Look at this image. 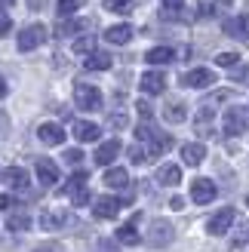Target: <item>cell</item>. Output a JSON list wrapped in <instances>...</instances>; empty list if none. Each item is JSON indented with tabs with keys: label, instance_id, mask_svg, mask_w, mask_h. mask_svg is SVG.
<instances>
[{
	"label": "cell",
	"instance_id": "cell-1",
	"mask_svg": "<svg viewBox=\"0 0 249 252\" xmlns=\"http://www.w3.org/2000/svg\"><path fill=\"white\" fill-rule=\"evenodd\" d=\"M74 102H77L80 111H98L102 108V93L93 83H77L74 86Z\"/></svg>",
	"mask_w": 249,
	"mask_h": 252
},
{
	"label": "cell",
	"instance_id": "cell-2",
	"mask_svg": "<svg viewBox=\"0 0 249 252\" xmlns=\"http://www.w3.org/2000/svg\"><path fill=\"white\" fill-rule=\"evenodd\" d=\"M43 40H46V28H43V25H28V28L19 34L16 43H19L22 53H31V49H37Z\"/></svg>",
	"mask_w": 249,
	"mask_h": 252
},
{
	"label": "cell",
	"instance_id": "cell-3",
	"mask_svg": "<svg viewBox=\"0 0 249 252\" xmlns=\"http://www.w3.org/2000/svg\"><path fill=\"white\" fill-rule=\"evenodd\" d=\"M172 224L169 221H163V219H157V221H151V231H148V246H154V249H160V246H166V243H172Z\"/></svg>",
	"mask_w": 249,
	"mask_h": 252
},
{
	"label": "cell",
	"instance_id": "cell-4",
	"mask_svg": "<svg viewBox=\"0 0 249 252\" xmlns=\"http://www.w3.org/2000/svg\"><path fill=\"white\" fill-rule=\"evenodd\" d=\"M218 197V188L213 185V179H197L194 185H191V200L194 203H213V200Z\"/></svg>",
	"mask_w": 249,
	"mask_h": 252
},
{
	"label": "cell",
	"instance_id": "cell-5",
	"mask_svg": "<svg viewBox=\"0 0 249 252\" xmlns=\"http://www.w3.org/2000/svg\"><path fill=\"white\" fill-rule=\"evenodd\" d=\"M246 132V111L243 108H228L225 111V135H243Z\"/></svg>",
	"mask_w": 249,
	"mask_h": 252
},
{
	"label": "cell",
	"instance_id": "cell-6",
	"mask_svg": "<svg viewBox=\"0 0 249 252\" xmlns=\"http://www.w3.org/2000/svg\"><path fill=\"white\" fill-rule=\"evenodd\" d=\"M231 224H234V209L225 206V209H218L213 219H209V234L213 237H225L231 231Z\"/></svg>",
	"mask_w": 249,
	"mask_h": 252
},
{
	"label": "cell",
	"instance_id": "cell-7",
	"mask_svg": "<svg viewBox=\"0 0 249 252\" xmlns=\"http://www.w3.org/2000/svg\"><path fill=\"white\" fill-rule=\"evenodd\" d=\"M182 83L191 86V90H203V86H213L216 83V74L209 71V68H194V71H188L182 77Z\"/></svg>",
	"mask_w": 249,
	"mask_h": 252
},
{
	"label": "cell",
	"instance_id": "cell-8",
	"mask_svg": "<svg viewBox=\"0 0 249 252\" xmlns=\"http://www.w3.org/2000/svg\"><path fill=\"white\" fill-rule=\"evenodd\" d=\"M139 86H142V93H148V95H160L166 90V77H163V71H145L142 74V80H139Z\"/></svg>",
	"mask_w": 249,
	"mask_h": 252
},
{
	"label": "cell",
	"instance_id": "cell-9",
	"mask_svg": "<svg viewBox=\"0 0 249 252\" xmlns=\"http://www.w3.org/2000/svg\"><path fill=\"white\" fill-rule=\"evenodd\" d=\"M34 169H37V179H40V185L43 188H53L56 182H59V166L49 157H40L34 163Z\"/></svg>",
	"mask_w": 249,
	"mask_h": 252
},
{
	"label": "cell",
	"instance_id": "cell-10",
	"mask_svg": "<svg viewBox=\"0 0 249 252\" xmlns=\"http://www.w3.org/2000/svg\"><path fill=\"white\" fill-rule=\"evenodd\" d=\"M213 114H216V111H213V105H203L200 111H197V117H194V129H197V135H200V138H206V135H213Z\"/></svg>",
	"mask_w": 249,
	"mask_h": 252
},
{
	"label": "cell",
	"instance_id": "cell-11",
	"mask_svg": "<svg viewBox=\"0 0 249 252\" xmlns=\"http://www.w3.org/2000/svg\"><path fill=\"white\" fill-rule=\"evenodd\" d=\"M117 154H120V142H117V138H108V142L98 145V151H95V163H98V166H111V163L117 160Z\"/></svg>",
	"mask_w": 249,
	"mask_h": 252
},
{
	"label": "cell",
	"instance_id": "cell-12",
	"mask_svg": "<svg viewBox=\"0 0 249 252\" xmlns=\"http://www.w3.org/2000/svg\"><path fill=\"white\" fill-rule=\"evenodd\" d=\"M37 138H40L43 145L53 148V145H62V142H65V129H62L59 123H43L40 129H37Z\"/></svg>",
	"mask_w": 249,
	"mask_h": 252
},
{
	"label": "cell",
	"instance_id": "cell-13",
	"mask_svg": "<svg viewBox=\"0 0 249 252\" xmlns=\"http://www.w3.org/2000/svg\"><path fill=\"white\" fill-rule=\"evenodd\" d=\"M120 206H123L120 200L108 194V197H98V200H95V206H93V212H95L98 219H114L117 212H120Z\"/></svg>",
	"mask_w": 249,
	"mask_h": 252
},
{
	"label": "cell",
	"instance_id": "cell-14",
	"mask_svg": "<svg viewBox=\"0 0 249 252\" xmlns=\"http://www.w3.org/2000/svg\"><path fill=\"white\" fill-rule=\"evenodd\" d=\"M3 182H6V188H12V191H25L31 179H28V172L22 166H9V169H3Z\"/></svg>",
	"mask_w": 249,
	"mask_h": 252
},
{
	"label": "cell",
	"instance_id": "cell-15",
	"mask_svg": "<svg viewBox=\"0 0 249 252\" xmlns=\"http://www.w3.org/2000/svg\"><path fill=\"white\" fill-rule=\"evenodd\" d=\"M225 34L228 37H240V40H249V16H237V19H225Z\"/></svg>",
	"mask_w": 249,
	"mask_h": 252
},
{
	"label": "cell",
	"instance_id": "cell-16",
	"mask_svg": "<svg viewBox=\"0 0 249 252\" xmlns=\"http://www.w3.org/2000/svg\"><path fill=\"white\" fill-rule=\"evenodd\" d=\"M105 40L114 43V46H123L132 40V25H111V28L105 31Z\"/></svg>",
	"mask_w": 249,
	"mask_h": 252
},
{
	"label": "cell",
	"instance_id": "cell-17",
	"mask_svg": "<svg viewBox=\"0 0 249 252\" xmlns=\"http://www.w3.org/2000/svg\"><path fill=\"white\" fill-rule=\"evenodd\" d=\"M148 142H151V148L145 151V157L151 160V157H160V154H166V151L172 148V135H163V132H154L151 138H148Z\"/></svg>",
	"mask_w": 249,
	"mask_h": 252
},
{
	"label": "cell",
	"instance_id": "cell-18",
	"mask_svg": "<svg viewBox=\"0 0 249 252\" xmlns=\"http://www.w3.org/2000/svg\"><path fill=\"white\" fill-rule=\"evenodd\" d=\"M98 135H102V129H98L95 123H90V120H77V123H74V138H77V142H95Z\"/></svg>",
	"mask_w": 249,
	"mask_h": 252
},
{
	"label": "cell",
	"instance_id": "cell-19",
	"mask_svg": "<svg viewBox=\"0 0 249 252\" xmlns=\"http://www.w3.org/2000/svg\"><path fill=\"white\" fill-rule=\"evenodd\" d=\"M157 182L166 185V188H176L182 182V169L176 166V163H163V166L157 169Z\"/></svg>",
	"mask_w": 249,
	"mask_h": 252
},
{
	"label": "cell",
	"instance_id": "cell-20",
	"mask_svg": "<svg viewBox=\"0 0 249 252\" xmlns=\"http://www.w3.org/2000/svg\"><path fill=\"white\" fill-rule=\"evenodd\" d=\"M90 28V19H62L56 25V34L59 37H71V34H77V31H86Z\"/></svg>",
	"mask_w": 249,
	"mask_h": 252
},
{
	"label": "cell",
	"instance_id": "cell-21",
	"mask_svg": "<svg viewBox=\"0 0 249 252\" xmlns=\"http://www.w3.org/2000/svg\"><path fill=\"white\" fill-rule=\"evenodd\" d=\"M203 157H206V148H203L200 142H191V145L182 148V160L188 163V166H200Z\"/></svg>",
	"mask_w": 249,
	"mask_h": 252
},
{
	"label": "cell",
	"instance_id": "cell-22",
	"mask_svg": "<svg viewBox=\"0 0 249 252\" xmlns=\"http://www.w3.org/2000/svg\"><path fill=\"white\" fill-rule=\"evenodd\" d=\"M28 228H31V216H28V212H9V216H6V231L25 234Z\"/></svg>",
	"mask_w": 249,
	"mask_h": 252
},
{
	"label": "cell",
	"instance_id": "cell-23",
	"mask_svg": "<svg viewBox=\"0 0 249 252\" xmlns=\"http://www.w3.org/2000/svg\"><path fill=\"white\" fill-rule=\"evenodd\" d=\"M65 224H68L65 212H43L40 216V228L43 231H59V228H65Z\"/></svg>",
	"mask_w": 249,
	"mask_h": 252
},
{
	"label": "cell",
	"instance_id": "cell-24",
	"mask_svg": "<svg viewBox=\"0 0 249 252\" xmlns=\"http://www.w3.org/2000/svg\"><path fill=\"white\" fill-rule=\"evenodd\" d=\"M83 68L86 71H108L111 68V56L108 53H90L83 62Z\"/></svg>",
	"mask_w": 249,
	"mask_h": 252
},
{
	"label": "cell",
	"instance_id": "cell-25",
	"mask_svg": "<svg viewBox=\"0 0 249 252\" xmlns=\"http://www.w3.org/2000/svg\"><path fill=\"white\" fill-rule=\"evenodd\" d=\"M172 56H176V53H172L169 46H154L151 53L145 56V62H148V65H169Z\"/></svg>",
	"mask_w": 249,
	"mask_h": 252
},
{
	"label": "cell",
	"instance_id": "cell-26",
	"mask_svg": "<svg viewBox=\"0 0 249 252\" xmlns=\"http://www.w3.org/2000/svg\"><path fill=\"white\" fill-rule=\"evenodd\" d=\"M105 185H108V188H126V185H129L126 169H120V166L108 169V172H105Z\"/></svg>",
	"mask_w": 249,
	"mask_h": 252
},
{
	"label": "cell",
	"instance_id": "cell-27",
	"mask_svg": "<svg viewBox=\"0 0 249 252\" xmlns=\"http://www.w3.org/2000/svg\"><path fill=\"white\" fill-rule=\"evenodd\" d=\"M117 243H123V246H135L139 243V231H135V224H123V228H117Z\"/></svg>",
	"mask_w": 249,
	"mask_h": 252
},
{
	"label": "cell",
	"instance_id": "cell-28",
	"mask_svg": "<svg viewBox=\"0 0 249 252\" xmlns=\"http://www.w3.org/2000/svg\"><path fill=\"white\" fill-rule=\"evenodd\" d=\"M86 182H90V175H86L83 169H80V172H74L71 179L65 182V194H71V197H74V194L80 191V188H86Z\"/></svg>",
	"mask_w": 249,
	"mask_h": 252
},
{
	"label": "cell",
	"instance_id": "cell-29",
	"mask_svg": "<svg viewBox=\"0 0 249 252\" xmlns=\"http://www.w3.org/2000/svg\"><path fill=\"white\" fill-rule=\"evenodd\" d=\"M163 117H166L169 123H182L185 117H188V108H185L182 102H172V105H166V111H163Z\"/></svg>",
	"mask_w": 249,
	"mask_h": 252
},
{
	"label": "cell",
	"instance_id": "cell-30",
	"mask_svg": "<svg viewBox=\"0 0 249 252\" xmlns=\"http://www.w3.org/2000/svg\"><path fill=\"white\" fill-rule=\"evenodd\" d=\"M132 0H105V9L108 12H117V16H129L132 12Z\"/></svg>",
	"mask_w": 249,
	"mask_h": 252
},
{
	"label": "cell",
	"instance_id": "cell-31",
	"mask_svg": "<svg viewBox=\"0 0 249 252\" xmlns=\"http://www.w3.org/2000/svg\"><path fill=\"white\" fill-rule=\"evenodd\" d=\"M74 53H83V56L95 53V37H93V34H83V37H77V40H74Z\"/></svg>",
	"mask_w": 249,
	"mask_h": 252
},
{
	"label": "cell",
	"instance_id": "cell-32",
	"mask_svg": "<svg viewBox=\"0 0 249 252\" xmlns=\"http://www.w3.org/2000/svg\"><path fill=\"white\" fill-rule=\"evenodd\" d=\"M77 6H80V0H59V6H56V12L62 19H71L74 12H77Z\"/></svg>",
	"mask_w": 249,
	"mask_h": 252
},
{
	"label": "cell",
	"instance_id": "cell-33",
	"mask_svg": "<svg viewBox=\"0 0 249 252\" xmlns=\"http://www.w3.org/2000/svg\"><path fill=\"white\" fill-rule=\"evenodd\" d=\"M216 65L234 68V65H240V56H237V53H218V56H216Z\"/></svg>",
	"mask_w": 249,
	"mask_h": 252
},
{
	"label": "cell",
	"instance_id": "cell-34",
	"mask_svg": "<svg viewBox=\"0 0 249 252\" xmlns=\"http://www.w3.org/2000/svg\"><path fill=\"white\" fill-rule=\"evenodd\" d=\"M108 126H111V129H123V126H126V114H111Z\"/></svg>",
	"mask_w": 249,
	"mask_h": 252
},
{
	"label": "cell",
	"instance_id": "cell-35",
	"mask_svg": "<svg viewBox=\"0 0 249 252\" xmlns=\"http://www.w3.org/2000/svg\"><path fill=\"white\" fill-rule=\"evenodd\" d=\"M71 200H74V206H83V203H90V188H80V191L74 194Z\"/></svg>",
	"mask_w": 249,
	"mask_h": 252
},
{
	"label": "cell",
	"instance_id": "cell-36",
	"mask_svg": "<svg viewBox=\"0 0 249 252\" xmlns=\"http://www.w3.org/2000/svg\"><path fill=\"white\" fill-rule=\"evenodd\" d=\"M129 160H132V163L148 160V157H145V148H142V145H132V148H129Z\"/></svg>",
	"mask_w": 249,
	"mask_h": 252
},
{
	"label": "cell",
	"instance_id": "cell-37",
	"mask_svg": "<svg viewBox=\"0 0 249 252\" xmlns=\"http://www.w3.org/2000/svg\"><path fill=\"white\" fill-rule=\"evenodd\" d=\"M9 28H12V19L0 9V34H9Z\"/></svg>",
	"mask_w": 249,
	"mask_h": 252
},
{
	"label": "cell",
	"instance_id": "cell-38",
	"mask_svg": "<svg viewBox=\"0 0 249 252\" xmlns=\"http://www.w3.org/2000/svg\"><path fill=\"white\" fill-rule=\"evenodd\" d=\"M65 160H68V163H80V160H83V151H77V148L65 151Z\"/></svg>",
	"mask_w": 249,
	"mask_h": 252
},
{
	"label": "cell",
	"instance_id": "cell-39",
	"mask_svg": "<svg viewBox=\"0 0 249 252\" xmlns=\"http://www.w3.org/2000/svg\"><path fill=\"white\" fill-rule=\"evenodd\" d=\"M6 132H9V117L3 114V111H0V142L6 138Z\"/></svg>",
	"mask_w": 249,
	"mask_h": 252
},
{
	"label": "cell",
	"instance_id": "cell-40",
	"mask_svg": "<svg viewBox=\"0 0 249 252\" xmlns=\"http://www.w3.org/2000/svg\"><path fill=\"white\" fill-rule=\"evenodd\" d=\"M12 206H16V197H9V194L0 197V209H12Z\"/></svg>",
	"mask_w": 249,
	"mask_h": 252
},
{
	"label": "cell",
	"instance_id": "cell-41",
	"mask_svg": "<svg viewBox=\"0 0 249 252\" xmlns=\"http://www.w3.org/2000/svg\"><path fill=\"white\" fill-rule=\"evenodd\" d=\"M182 3H185V0H163V9L176 12V9H182Z\"/></svg>",
	"mask_w": 249,
	"mask_h": 252
},
{
	"label": "cell",
	"instance_id": "cell-42",
	"mask_svg": "<svg viewBox=\"0 0 249 252\" xmlns=\"http://www.w3.org/2000/svg\"><path fill=\"white\" fill-rule=\"evenodd\" d=\"M34 252H62V246L59 243H43L40 249H34Z\"/></svg>",
	"mask_w": 249,
	"mask_h": 252
},
{
	"label": "cell",
	"instance_id": "cell-43",
	"mask_svg": "<svg viewBox=\"0 0 249 252\" xmlns=\"http://www.w3.org/2000/svg\"><path fill=\"white\" fill-rule=\"evenodd\" d=\"M139 114H142L145 120H151V105H148V102H139Z\"/></svg>",
	"mask_w": 249,
	"mask_h": 252
},
{
	"label": "cell",
	"instance_id": "cell-44",
	"mask_svg": "<svg viewBox=\"0 0 249 252\" xmlns=\"http://www.w3.org/2000/svg\"><path fill=\"white\" fill-rule=\"evenodd\" d=\"M6 93H9V90H6V80H3V77H0V98H3Z\"/></svg>",
	"mask_w": 249,
	"mask_h": 252
},
{
	"label": "cell",
	"instance_id": "cell-45",
	"mask_svg": "<svg viewBox=\"0 0 249 252\" xmlns=\"http://www.w3.org/2000/svg\"><path fill=\"white\" fill-rule=\"evenodd\" d=\"M28 6H31V9H40V6H43V0H28Z\"/></svg>",
	"mask_w": 249,
	"mask_h": 252
},
{
	"label": "cell",
	"instance_id": "cell-46",
	"mask_svg": "<svg viewBox=\"0 0 249 252\" xmlns=\"http://www.w3.org/2000/svg\"><path fill=\"white\" fill-rule=\"evenodd\" d=\"M9 3H16V0H0V9H3V6H9Z\"/></svg>",
	"mask_w": 249,
	"mask_h": 252
},
{
	"label": "cell",
	"instance_id": "cell-47",
	"mask_svg": "<svg viewBox=\"0 0 249 252\" xmlns=\"http://www.w3.org/2000/svg\"><path fill=\"white\" fill-rule=\"evenodd\" d=\"M246 206H249V197H246Z\"/></svg>",
	"mask_w": 249,
	"mask_h": 252
}]
</instances>
